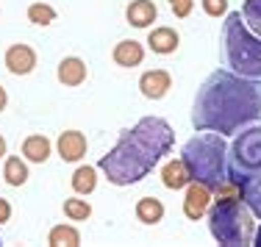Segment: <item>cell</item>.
I'll return each instance as SVG.
<instances>
[{
	"instance_id": "cell-1",
	"label": "cell",
	"mask_w": 261,
	"mask_h": 247,
	"mask_svg": "<svg viewBox=\"0 0 261 247\" xmlns=\"http://www.w3.org/2000/svg\"><path fill=\"white\" fill-rule=\"evenodd\" d=\"M261 120V78H245L233 70H214L200 84L192 106L195 131H217L222 136Z\"/></svg>"
},
{
	"instance_id": "cell-2",
	"label": "cell",
	"mask_w": 261,
	"mask_h": 247,
	"mask_svg": "<svg viewBox=\"0 0 261 247\" xmlns=\"http://www.w3.org/2000/svg\"><path fill=\"white\" fill-rule=\"evenodd\" d=\"M175 145V131L161 117H142L134 128H125L117 145L100 158L97 170L114 186H130L147 178Z\"/></svg>"
},
{
	"instance_id": "cell-3",
	"label": "cell",
	"mask_w": 261,
	"mask_h": 247,
	"mask_svg": "<svg viewBox=\"0 0 261 247\" xmlns=\"http://www.w3.org/2000/svg\"><path fill=\"white\" fill-rule=\"evenodd\" d=\"M181 161L186 164L192 181L214 189L228 178V142L217 131H203L184 145Z\"/></svg>"
},
{
	"instance_id": "cell-4",
	"label": "cell",
	"mask_w": 261,
	"mask_h": 247,
	"mask_svg": "<svg viewBox=\"0 0 261 247\" xmlns=\"http://www.w3.org/2000/svg\"><path fill=\"white\" fill-rule=\"evenodd\" d=\"M225 59L233 72L245 78H261V36L245 25L242 11H228L222 22Z\"/></svg>"
},
{
	"instance_id": "cell-5",
	"label": "cell",
	"mask_w": 261,
	"mask_h": 247,
	"mask_svg": "<svg viewBox=\"0 0 261 247\" xmlns=\"http://www.w3.org/2000/svg\"><path fill=\"white\" fill-rule=\"evenodd\" d=\"M208 233L217 244L242 247L253 244L256 233V217L242 200H214L208 208Z\"/></svg>"
},
{
	"instance_id": "cell-6",
	"label": "cell",
	"mask_w": 261,
	"mask_h": 247,
	"mask_svg": "<svg viewBox=\"0 0 261 247\" xmlns=\"http://www.w3.org/2000/svg\"><path fill=\"white\" fill-rule=\"evenodd\" d=\"M261 170V120L253 125H245L242 133L236 131V139L228 145V178L239 181V178L250 175Z\"/></svg>"
},
{
	"instance_id": "cell-7",
	"label": "cell",
	"mask_w": 261,
	"mask_h": 247,
	"mask_svg": "<svg viewBox=\"0 0 261 247\" xmlns=\"http://www.w3.org/2000/svg\"><path fill=\"white\" fill-rule=\"evenodd\" d=\"M184 217L186 219H203L208 214L211 203H214V192H211V186L200 181H189V186L184 189Z\"/></svg>"
},
{
	"instance_id": "cell-8",
	"label": "cell",
	"mask_w": 261,
	"mask_h": 247,
	"mask_svg": "<svg viewBox=\"0 0 261 247\" xmlns=\"http://www.w3.org/2000/svg\"><path fill=\"white\" fill-rule=\"evenodd\" d=\"M3 64L11 75H31L36 70V50L31 45H22V42L9 45V50L3 56Z\"/></svg>"
},
{
	"instance_id": "cell-9",
	"label": "cell",
	"mask_w": 261,
	"mask_h": 247,
	"mask_svg": "<svg viewBox=\"0 0 261 247\" xmlns=\"http://www.w3.org/2000/svg\"><path fill=\"white\" fill-rule=\"evenodd\" d=\"M86 147H89V142H86V136L81 131H64L59 133V142H56L59 158L67 164H78L86 156Z\"/></svg>"
},
{
	"instance_id": "cell-10",
	"label": "cell",
	"mask_w": 261,
	"mask_h": 247,
	"mask_svg": "<svg viewBox=\"0 0 261 247\" xmlns=\"http://www.w3.org/2000/svg\"><path fill=\"white\" fill-rule=\"evenodd\" d=\"M172 89V75L167 70H147L139 78V92L147 100H161Z\"/></svg>"
},
{
	"instance_id": "cell-11",
	"label": "cell",
	"mask_w": 261,
	"mask_h": 247,
	"mask_svg": "<svg viewBox=\"0 0 261 247\" xmlns=\"http://www.w3.org/2000/svg\"><path fill=\"white\" fill-rule=\"evenodd\" d=\"M181 45V36H178L175 28H167V25H159L147 34V47H150L156 56H170L178 50Z\"/></svg>"
},
{
	"instance_id": "cell-12",
	"label": "cell",
	"mask_w": 261,
	"mask_h": 247,
	"mask_svg": "<svg viewBox=\"0 0 261 247\" xmlns=\"http://www.w3.org/2000/svg\"><path fill=\"white\" fill-rule=\"evenodd\" d=\"M86 61L78 59V56H67V59L59 61V70H56V75H59V84L70 86V89H75L86 81Z\"/></svg>"
},
{
	"instance_id": "cell-13",
	"label": "cell",
	"mask_w": 261,
	"mask_h": 247,
	"mask_svg": "<svg viewBox=\"0 0 261 247\" xmlns=\"http://www.w3.org/2000/svg\"><path fill=\"white\" fill-rule=\"evenodd\" d=\"M111 59H114L117 67H139L142 61H145V45L136 39H122L114 45V50H111Z\"/></svg>"
},
{
	"instance_id": "cell-14",
	"label": "cell",
	"mask_w": 261,
	"mask_h": 247,
	"mask_svg": "<svg viewBox=\"0 0 261 247\" xmlns=\"http://www.w3.org/2000/svg\"><path fill=\"white\" fill-rule=\"evenodd\" d=\"M159 17V9L153 0H130L125 9V20L134 28H150Z\"/></svg>"
},
{
	"instance_id": "cell-15",
	"label": "cell",
	"mask_w": 261,
	"mask_h": 247,
	"mask_svg": "<svg viewBox=\"0 0 261 247\" xmlns=\"http://www.w3.org/2000/svg\"><path fill=\"white\" fill-rule=\"evenodd\" d=\"M236 183H239V189H242V203L253 211V217L261 219V170L239 178Z\"/></svg>"
},
{
	"instance_id": "cell-16",
	"label": "cell",
	"mask_w": 261,
	"mask_h": 247,
	"mask_svg": "<svg viewBox=\"0 0 261 247\" xmlns=\"http://www.w3.org/2000/svg\"><path fill=\"white\" fill-rule=\"evenodd\" d=\"M189 170L181 158H170L164 167H161V183H164L170 192H181V189L189 186Z\"/></svg>"
},
{
	"instance_id": "cell-17",
	"label": "cell",
	"mask_w": 261,
	"mask_h": 247,
	"mask_svg": "<svg viewBox=\"0 0 261 247\" xmlns=\"http://www.w3.org/2000/svg\"><path fill=\"white\" fill-rule=\"evenodd\" d=\"M53 153V142L45 136V133H31L25 136L22 142V156H25V161L31 164H45L47 158H50Z\"/></svg>"
},
{
	"instance_id": "cell-18",
	"label": "cell",
	"mask_w": 261,
	"mask_h": 247,
	"mask_svg": "<svg viewBox=\"0 0 261 247\" xmlns=\"http://www.w3.org/2000/svg\"><path fill=\"white\" fill-rule=\"evenodd\" d=\"M164 203L159 200V197H142V200H136V219L142 222V225H159L161 219H164Z\"/></svg>"
},
{
	"instance_id": "cell-19",
	"label": "cell",
	"mask_w": 261,
	"mask_h": 247,
	"mask_svg": "<svg viewBox=\"0 0 261 247\" xmlns=\"http://www.w3.org/2000/svg\"><path fill=\"white\" fill-rule=\"evenodd\" d=\"M70 186H72V192L81 195V197L92 195L97 189V167H89V164L78 167L70 178Z\"/></svg>"
},
{
	"instance_id": "cell-20",
	"label": "cell",
	"mask_w": 261,
	"mask_h": 247,
	"mask_svg": "<svg viewBox=\"0 0 261 247\" xmlns=\"http://www.w3.org/2000/svg\"><path fill=\"white\" fill-rule=\"evenodd\" d=\"M28 164L22 161L20 156H6L3 158V181L9 186H22L28 181Z\"/></svg>"
},
{
	"instance_id": "cell-21",
	"label": "cell",
	"mask_w": 261,
	"mask_h": 247,
	"mask_svg": "<svg viewBox=\"0 0 261 247\" xmlns=\"http://www.w3.org/2000/svg\"><path fill=\"white\" fill-rule=\"evenodd\" d=\"M50 247H78L81 244V231L75 225H53L47 233Z\"/></svg>"
},
{
	"instance_id": "cell-22",
	"label": "cell",
	"mask_w": 261,
	"mask_h": 247,
	"mask_svg": "<svg viewBox=\"0 0 261 247\" xmlns=\"http://www.w3.org/2000/svg\"><path fill=\"white\" fill-rule=\"evenodd\" d=\"M61 208H64V217L70 219V222H86V219L92 217V206H89V203H86L81 195L67 197Z\"/></svg>"
},
{
	"instance_id": "cell-23",
	"label": "cell",
	"mask_w": 261,
	"mask_h": 247,
	"mask_svg": "<svg viewBox=\"0 0 261 247\" xmlns=\"http://www.w3.org/2000/svg\"><path fill=\"white\" fill-rule=\"evenodd\" d=\"M25 17H28V22L45 28V25H50V22H56V9L50 3H31L28 11H25Z\"/></svg>"
},
{
	"instance_id": "cell-24",
	"label": "cell",
	"mask_w": 261,
	"mask_h": 247,
	"mask_svg": "<svg viewBox=\"0 0 261 247\" xmlns=\"http://www.w3.org/2000/svg\"><path fill=\"white\" fill-rule=\"evenodd\" d=\"M242 17H245V25L250 28L256 36H261V0H245V6H242Z\"/></svg>"
},
{
	"instance_id": "cell-25",
	"label": "cell",
	"mask_w": 261,
	"mask_h": 247,
	"mask_svg": "<svg viewBox=\"0 0 261 247\" xmlns=\"http://www.w3.org/2000/svg\"><path fill=\"white\" fill-rule=\"evenodd\" d=\"M170 9L178 20H186L192 14V9H195V0H170Z\"/></svg>"
},
{
	"instance_id": "cell-26",
	"label": "cell",
	"mask_w": 261,
	"mask_h": 247,
	"mask_svg": "<svg viewBox=\"0 0 261 247\" xmlns=\"http://www.w3.org/2000/svg\"><path fill=\"white\" fill-rule=\"evenodd\" d=\"M203 11L208 17H222L228 14V0H203Z\"/></svg>"
},
{
	"instance_id": "cell-27",
	"label": "cell",
	"mask_w": 261,
	"mask_h": 247,
	"mask_svg": "<svg viewBox=\"0 0 261 247\" xmlns=\"http://www.w3.org/2000/svg\"><path fill=\"white\" fill-rule=\"evenodd\" d=\"M9 219H11V203L0 197V225H3V222H9Z\"/></svg>"
},
{
	"instance_id": "cell-28",
	"label": "cell",
	"mask_w": 261,
	"mask_h": 247,
	"mask_svg": "<svg viewBox=\"0 0 261 247\" xmlns=\"http://www.w3.org/2000/svg\"><path fill=\"white\" fill-rule=\"evenodd\" d=\"M9 106V92H6V86H0V111H6Z\"/></svg>"
},
{
	"instance_id": "cell-29",
	"label": "cell",
	"mask_w": 261,
	"mask_h": 247,
	"mask_svg": "<svg viewBox=\"0 0 261 247\" xmlns=\"http://www.w3.org/2000/svg\"><path fill=\"white\" fill-rule=\"evenodd\" d=\"M253 244L261 247V225H256V233H253Z\"/></svg>"
},
{
	"instance_id": "cell-30",
	"label": "cell",
	"mask_w": 261,
	"mask_h": 247,
	"mask_svg": "<svg viewBox=\"0 0 261 247\" xmlns=\"http://www.w3.org/2000/svg\"><path fill=\"white\" fill-rule=\"evenodd\" d=\"M6 150H9V145H6V139L0 136V161H3V158H6Z\"/></svg>"
}]
</instances>
